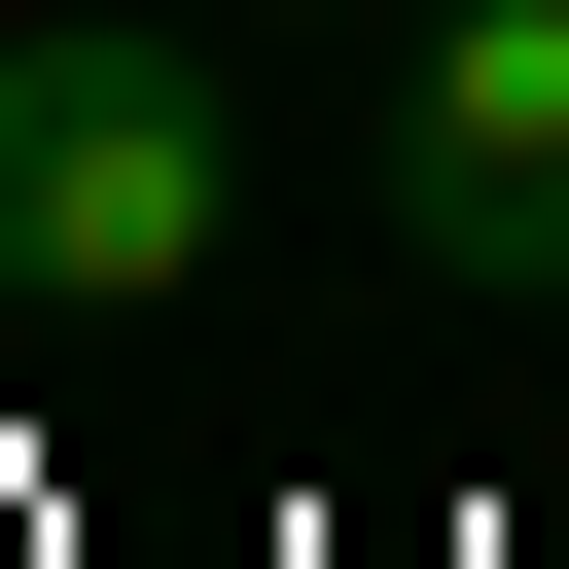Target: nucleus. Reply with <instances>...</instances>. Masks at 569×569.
I'll use <instances>...</instances> for the list:
<instances>
[{
	"label": "nucleus",
	"mask_w": 569,
	"mask_h": 569,
	"mask_svg": "<svg viewBox=\"0 0 569 569\" xmlns=\"http://www.w3.org/2000/svg\"><path fill=\"white\" fill-rule=\"evenodd\" d=\"M391 249L462 320H569V0H391Z\"/></svg>",
	"instance_id": "2"
},
{
	"label": "nucleus",
	"mask_w": 569,
	"mask_h": 569,
	"mask_svg": "<svg viewBox=\"0 0 569 569\" xmlns=\"http://www.w3.org/2000/svg\"><path fill=\"white\" fill-rule=\"evenodd\" d=\"M213 213H249V107H213V36H0V320H178L213 284Z\"/></svg>",
	"instance_id": "1"
}]
</instances>
